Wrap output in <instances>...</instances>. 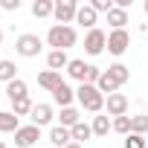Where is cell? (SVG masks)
<instances>
[{
  "mask_svg": "<svg viewBox=\"0 0 148 148\" xmlns=\"http://www.w3.org/2000/svg\"><path fill=\"white\" fill-rule=\"evenodd\" d=\"M47 44L58 52H67L70 47H76L79 44V32L76 26H61V23H52L49 32H47Z\"/></svg>",
  "mask_w": 148,
  "mask_h": 148,
  "instance_id": "obj_1",
  "label": "cell"
},
{
  "mask_svg": "<svg viewBox=\"0 0 148 148\" xmlns=\"http://www.w3.org/2000/svg\"><path fill=\"white\" fill-rule=\"evenodd\" d=\"M67 76H70L73 82H79V84H96L99 76H102V70H99L96 64H87L84 58H70Z\"/></svg>",
  "mask_w": 148,
  "mask_h": 148,
  "instance_id": "obj_2",
  "label": "cell"
},
{
  "mask_svg": "<svg viewBox=\"0 0 148 148\" xmlns=\"http://www.w3.org/2000/svg\"><path fill=\"white\" fill-rule=\"evenodd\" d=\"M76 99H79V105H82L84 110H90V113H102V110H105V96L99 93L96 84H79V87H76Z\"/></svg>",
  "mask_w": 148,
  "mask_h": 148,
  "instance_id": "obj_3",
  "label": "cell"
},
{
  "mask_svg": "<svg viewBox=\"0 0 148 148\" xmlns=\"http://www.w3.org/2000/svg\"><path fill=\"white\" fill-rule=\"evenodd\" d=\"M15 52H18L21 58H38V55L44 52V41H41V35H35V32H23V35H18V41H15Z\"/></svg>",
  "mask_w": 148,
  "mask_h": 148,
  "instance_id": "obj_4",
  "label": "cell"
},
{
  "mask_svg": "<svg viewBox=\"0 0 148 148\" xmlns=\"http://www.w3.org/2000/svg\"><path fill=\"white\" fill-rule=\"evenodd\" d=\"M131 49V32L128 29H110L108 32V52L110 55H125Z\"/></svg>",
  "mask_w": 148,
  "mask_h": 148,
  "instance_id": "obj_5",
  "label": "cell"
},
{
  "mask_svg": "<svg viewBox=\"0 0 148 148\" xmlns=\"http://www.w3.org/2000/svg\"><path fill=\"white\" fill-rule=\"evenodd\" d=\"M76 15H79V3L76 0H58L55 12H52L55 23H61V26H73L76 23Z\"/></svg>",
  "mask_w": 148,
  "mask_h": 148,
  "instance_id": "obj_6",
  "label": "cell"
},
{
  "mask_svg": "<svg viewBox=\"0 0 148 148\" xmlns=\"http://www.w3.org/2000/svg\"><path fill=\"white\" fill-rule=\"evenodd\" d=\"M105 49H108V32H102L99 26H96V29H90V32L84 35V52L96 58V55H102Z\"/></svg>",
  "mask_w": 148,
  "mask_h": 148,
  "instance_id": "obj_7",
  "label": "cell"
},
{
  "mask_svg": "<svg viewBox=\"0 0 148 148\" xmlns=\"http://www.w3.org/2000/svg\"><path fill=\"white\" fill-rule=\"evenodd\" d=\"M38 139H41V128L32 125V122H29V125H21V128L15 131V145H18V148H32Z\"/></svg>",
  "mask_w": 148,
  "mask_h": 148,
  "instance_id": "obj_8",
  "label": "cell"
},
{
  "mask_svg": "<svg viewBox=\"0 0 148 148\" xmlns=\"http://www.w3.org/2000/svg\"><path fill=\"white\" fill-rule=\"evenodd\" d=\"M105 108H108V116H128V108H131V102H128V96L125 93H113V96H108L105 99Z\"/></svg>",
  "mask_w": 148,
  "mask_h": 148,
  "instance_id": "obj_9",
  "label": "cell"
},
{
  "mask_svg": "<svg viewBox=\"0 0 148 148\" xmlns=\"http://www.w3.org/2000/svg\"><path fill=\"white\" fill-rule=\"evenodd\" d=\"M52 119H55V110H52V105H47V102H38V105L32 108V113H29V122L38 125V128L52 125Z\"/></svg>",
  "mask_w": 148,
  "mask_h": 148,
  "instance_id": "obj_10",
  "label": "cell"
},
{
  "mask_svg": "<svg viewBox=\"0 0 148 148\" xmlns=\"http://www.w3.org/2000/svg\"><path fill=\"white\" fill-rule=\"evenodd\" d=\"M76 23H82L87 32L90 29H96V23H99V12L90 6V3H84V6H79V15H76Z\"/></svg>",
  "mask_w": 148,
  "mask_h": 148,
  "instance_id": "obj_11",
  "label": "cell"
},
{
  "mask_svg": "<svg viewBox=\"0 0 148 148\" xmlns=\"http://www.w3.org/2000/svg\"><path fill=\"white\" fill-rule=\"evenodd\" d=\"M52 102H55L58 108H73V102H76V90H73V87L64 82L61 87L52 90Z\"/></svg>",
  "mask_w": 148,
  "mask_h": 148,
  "instance_id": "obj_12",
  "label": "cell"
},
{
  "mask_svg": "<svg viewBox=\"0 0 148 148\" xmlns=\"http://www.w3.org/2000/svg\"><path fill=\"white\" fill-rule=\"evenodd\" d=\"M47 139H49L55 148H67V145L73 142V136H70V128H64V125H52Z\"/></svg>",
  "mask_w": 148,
  "mask_h": 148,
  "instance_id": "obj_13",
  "label": "cell"
},
{
  "mask_svg": "<svg viewBox=\"0 0 148 148\" xmlns=\"http://www.w3.org/2000/svg\"><path fill=\"white\" fill-rule=\"evenodd\" d=\"M38 84L44 87V90H55V87H61L64 84V79H61V73H55V70H44V73H38Z\"/></svg>",
  "mask_w": 148,
  "mask_h": 148,
  "instance_id": "obj_14",
  "label": "cell"
},
{
  "mask_svg": "<svg viewBox=\"0 0 148 148\" xmlns=\"http://www.w3.org/2000/svg\"><path fill=\"white\" fill-rule=\"evenodd\" d=\"M96 87H99V93L108 99V96H113L116 90H119V82L110 76V73L108 70H102V76H99V82H96Z\"/></svg>",
  "mask_w": 148,
  "mask_h": 148,
  "instance_id": "obj_15",
  "label": "cell"
},
{
  "mask_svg": "<svg viewBox=\"0 0 148 148\" xmlns=\"http://www.w3.org/2000/svg\"><path fill=\"white\" fill-rule=\"evenodd\" d=\"M67 64H70V55L67 52H58V49H49L47 52V70L61 73V70H67Z\"/></svg>",
  "mask_w": 148,
  "mask_h": 148,
  "instance_id": "obj_16",
  "label": "cell"
},
{
  "mask_svg": "<svg viewBox=\"0 0 148 148\" xmlns=\"http://www.w3.org/2000/svg\"><path fill=\"white\" fill-rule=\"evenodd\" d=\"M6 96H9V102L26 99V96H29V84H26L23 79H15V82H9V84H6Z\"/></svg>",
  "mask_w": 148,
  "mask_h": 148,
  "instance_id": "obj_17",
  "label": "cell"
},
{
  "mask_svg": "<svg viewBox=\"0 0 148 148\" xmlns=\"http://www.w3.org/2000/svg\"><path fill=\"white\" fill-rule=\"evenodd\" d=\"M90 128H93V136H108V131H113V119L105 116V113H99V116H93Z\"/></svg>",
  "mask_w": 148,
  "mask_h": 148,
  "instance_id": "obj_18",
  "label": "cell"
},
{
  "mask_svg": "<svg viewBox=\"0 0 148 148\" xmlns=\"http://www.w3.org/2000/svg\"><path fill=\"white\" fill-rule=\"evenodd\" d=\"M21 128V119L12 110H0V134H15Z\"/></svg>",
  "mask_w": 148,
  "mask_h": 148,
  "instance_id": "obj_19",
  "label": "cell"
},
{
  "mask_svg": "<svg viewBox=\"0 0 148 148\" xmlns=\"http://www.w3.org/2000/svg\"><path fill=\"white\" fill-rule=\"evenodd\" d=\"M70 136H73V142H82V145H84V142L93 136V128H90V125L82 119L79 125H73V128H70Z\"/></svg>",
  "mask_w": 148,
  "mask_h": 148,
  "instance_id": "obj_20",
  "label": "cell"
},
{
  "mask_svg": "<svg viewBox=\"0 0 148 148\" xmlns=\"http://www.w3.org/2000/svg\"><path fill=\"white\" fill-rule=\"evenodd\" d=\"M15 79H18V64L9 61V58H0V82L9 84V82H15Z\"/></svg>",
  "mask_w": 148,
  "mask_h": 148,
  "instance_id": "obj_21",
  "label": "cell"
},
{
  "mask_svg": "<svg viewBox=\"0 0 148 148\" xmlns=\"http://www.w3.org/2000/svg\"><path fill=\"white\" fill-rule=\"evenodd\" d=\"M128 21H131V18H128L125 9H116V6H113V9L108 12V23H110V29H125Z\"/></svg>",
  "mask_w": 148,
  "mask_h": 148,
  "instance_id": "obj_22",
  "label": "cell"
},
{
  "mask_svg": "<svg viewBox=\"0 0 148 148\" xmlns=\"http://www.w3.org/2000/svg\"><path fill=\"white\" fill-rule=\"evenodd\" d=\"M82 122V113H79V108H61V122L58 125H64V128H73V125H79Z\"/></svg>",
  "mask_w": 148,
  "mask_h": 148,
  "instance_id": "obj_23",
  "label": "cell"
},
{
  "mask_svg": "<svg viewBox=\"0 0 148 148\" xmlns=\"http://www.w3.org/2000/svg\"><path fill=\"white\" fill-rule=\"evenodd\" d=\"M108 73H110V76H113V79L119 82V87H122V84H125V82L131 79V70H128V67H125L122 61H116V64H110V67H108Z\"/></svg>",
  "mask_w": 148,
  "mask_h": 148,
  "instance_id": "obj_24",
  "label": "cell"
},
{
  "mask_svg": "<svg viewBox=\"0 0 148 148\" xmlns=\"http://www.w3.org/2000/svg\"><path fill=\"white\" fill-rule=\"evenodd\" d=\"M55 12V3H52V0H35V3H32V15L35 18H49Z\"/></svg>",
  "mask_w": 148,
  "mask_h": 148,
  "instance_id": "obj_25",
  "label": "cell"
},
{
  "mask_svg": "<svg viewBox=\"0 0 148 148\" xmlns=\"http://www.w3.org/2000/svg\"><path fill=\"white\" fill-rule=\"evenodd\" d=\"M32 108H35V102L26 96V99H18V102H12V113L21 119V116H29L32 113Z\"/></svg>",
  "mask_w": 148,
  "mask_h": 148,
  "instance_id": "obj_26",
  "label": "cell"
},
{
  "mask_svg": "<svg viewBox=\"0 0 148 148\" xmlns=\"http://www.w3.org/2000/svg\"><path fill=\"white\" fill-rule=\"evenodd\" d=\"M131 134H139V136L148 134V113H136V116H131Z\"/></svg>",
  "mask_w": 148,
  "mask_h": 148,
  "instance_id": "obj_27",
  "label": "cell"
},
{
  "mask_svg": "<svg viewBox=\"0 0 148 148\" xmlns=\"http://www.w3.org/2000/svg\"><path fill=\"white\" fill-rule=\"evenodd\" d=\"M113 131L122 134V136H128L131 134V116H116L113 119Z\"/></svg>",
  "mask_w": 148,
  "mask_h": 148,
  "instance_id": "obj_28",
  "label": "cell"
},
{
  "mask_svg": "<svg viewBox=\"0 0 148 148\" xmlns=\"http://www.w3.org/2000/svg\"><path fill=\"white\" fill-rule=\"evenodd\" d=\"M125 148H148V142H145V136H139V134H128V136H125Z\"/></svg>",
  "mask_w": 148,
  "mask_h": 148,
  "instance_id": "obj_29",
  "label": "cell"
},
{
  "mask_svg": "<svg viewBox=\"0 0 148 148\" xmlns=\"http://www.w3.org/2000/svg\"><path fill=\"white\" fill-rule=\"evenodd\" d=\"M90 6H93L99 15H108V12H110L116 3H113V0H90Z\"/></svg>",
  "mask_w": 148,
  "mask_h": 148,
  "instance_id": "obj_30",
  "label": "cell"
},
{
  "mask_svg": "<svg viewBox=\"0 0 148 148\" xmlns=\"http://www.w3.org/2000/svg\"><path fill=\"white\" fill-rule=\"evenodd\" d=\"M0 9H3V12H18L21 0H0Z\"/></svg>",
  "mask_w": 148,
  "mask_h": 148,
  "instance_id": "obj_31",
  "label": "cell"
},
{
  "mask_svg": "<svg viewBox=\"0 0 148 148\" xmlns=\"http://www.w3.org/2000/svg\"><path fill=\"white\" fill-rule=\"evenodd\" d=\"M67 148H84V145H82V142H70Z\"/></svg>",
  "mask_w": 148,
  "mask_h": 148,
  "instance_id": "obj_32",
  "label": "cell"
},
{
  "mask_svg": "<svg viewBox=\"0 0 148 148\" xmlns=\"http://www.w3.org/2000/svg\"><path fill=\"white\" fill-rule=\"evenodd\" d=\"M142 9H145V15H148V0H145V3H142Z\"/></svg>",
  "mask_w": 148,
  "mask_h": 148,
  "instance_id": "obj_33",
  "label": "cell"
},
{
  "mask_svg": "<svg viewBox=\"0 0 148 148\" xmlns=\"http://www.w3.org/2000/svg\"><path fill=\"white\" fill-rule=\"evenodd\" d=\"M0 148H9V145H6V142H3V139H0Z\"/></svg>",
  "mask_w": 148,
  "mask_h": 148,
  "instance_id": "obj_34",
  "label": "cell"
},
{
  "mask_svg": "<svg viewBox=\"0 0 148 148\" xmlns=\"http://www.w3.org/2000/svg\"><path fill=\"white\" fill-rule=\"evenodd\" d=\"M0 44H3V29H0Z\"/></svg>",
  "mask_w": 148,
  "mask_h": 148,
  "instance_id": "obj_35",
  "label": "cell"
}]
</instances>
